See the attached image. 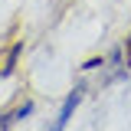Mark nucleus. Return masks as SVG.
<instances>
[{
	"mask_svg": "<svg viewBox=\"0 0 131 131\" xmlns=\"http://www.w3.org/2000/svg\"><path fill=\"white\" fill-rule=\"evenodd\" d=\"M82 98H85V85H75V89L62 98V105H59V112H56V118H52L49 131H66V128H69V121H72L75 108L82 105Z\"/></svg>",
	"mask_w": 131,
	"mask_h": 131,
	"instance_id": "nucleus-1",
	"label": "nucleus"
},
{
	"mask_svg": "<svg viewBox=\"0 0 131 131\" xmlns=\"http://www.w3.org/2000/svg\"><path fill=\"white\" fill-rule=\"evenodd\" d=\"M20 52H23V43H13V46H10V52H7V59H3L0 79H3V75H10V72L16 69V59H20Z\"/></svg>",
	"mask_w": 131,
	"mask_h": 131,
	"instance_id": "nucleus-2",
	"label": "nucleus"
},
{
	"mask_svg": "<svg viewBox=\"0 0 131 131\" xmlns=\"http://www.w3.org/2000/svg\"><path fill=\"white\" fill-rule=\"evenodd\" d=\"M16 125V118H13V112H0V131H10Z\"/></svg>",
	"mask_w": 131,
	"mask_h": 131,
	"instance_id": "nucleus-3",
	"label": "nucleus"
}]
</instances>
